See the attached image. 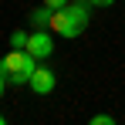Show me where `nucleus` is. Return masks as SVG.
<instances>
[{"mask_svg": "<svg viewBox=\"0 0 125 125\" xmlns=\"http://www.w3.org/2000/svg\"><path fill=\"white\" fill-rule=\"evenodd\" d=\"M88 24H91V3L88 0H68L61 10H54L51 31L64 41H71V37H81L88 31Z\"/></svg>", "mask_w": 125, "mask_h": 125, "instance_id": "1", "label": "nucleus"}, {"mask_svg": "<svg viewBox=\"0 0 125 125\" xmlns=\"http://www.w3.org/2000/svg\"><path fill=\"white\" fill-rule=\"evenodd\" d=\"M88 3H91V7H112L115 0H88Z\"/></svg>", "mask_w": 125, "mask_h": 125, "instance_id": "9", "label": "nucleus"}, {"mask_svg": "<svg viewBox=\"0 0 125 125\" xmlns=\"http://www.w3.org/2000/svg\"><path fill=\"white\" fill-rule=\"evenodd\" d=\"M27 51H31L37 61H47V58L54 54V34H51L47 27H37V31L27 37Z\"/></svg>", "mask_w": 125, "mask_h": 125, "instance_id": "3", "label": "nucleus"}, {"mask_svg": "<svg viewBox=\"0 0 125 125\" xmlns=\"http://www.w3.org/2000/svg\"><path fill=\"white\" fill-rule=\"evenodd\" d=\"M91 125H115V115H91Z\"/></svg>", "mask_w": 125, "mask_h": 125, "instance_id": "7", "label": "nucleus"}, {"mask_svg": "<svg viewBox=\"0 0 125 125\" xmlns=\"http://www.w3.org/2000/svg\"><path fill=\"white\" fill-rule=\"evenodd\" d=\"M27 37H31L27 31H14L10 34V47H27Z\"/></svg>", "mask_w": 125, "mask_h": 125, "instance_id": "6", "label": "nucleus"}, {"mask_svg": "<svg viewBox=\"0 0 125 125\" xmlns=\"http://www.w3.org/2000/svg\"><path fill=\"white\" fill-rule=\"evenodd\" d=\"M51 17H54V10H51L47 3H41L37 10H31V17H27V21H31L34 31H37V27H47V31H51Z\"/></svg>", "mask_w": 125, "mask_h": 125, "instance_id": "5", "label": "nucleus"}, {"mask_svg": "<svg viewBox=\"0 0 125 125\" xmlns=\"http://www.w3.org/2000/svg\"><path fill=\"white\" fill-rule=\"evenodd\" d=\"M3 122H7V118H3V115H0V125H3Z\"/></svg>", "mask_w": 125, "mask_h": 125, "instance_id": "11", "label": "nucleus"}, {"mask_svg": "<svg viewBox=\"0 0 125 125\" xmlns=\"http://www.w3.org/2000/svg\"><path fill=\"white\" fill-rule=\"evenodd\" d=\"M44 3H47L51 10H61V7H64V3H68V0H44Z\"/></svg>", "mask_w": 125, "mask_h": 125, "instance_id": "8", "label": "nucleus"}, {"mask_svg": "<svg viewBox=\"0 0 125 125\" xmlns=\"http://www.w3.org/2000/svg\"><path fill=\"white\" fill-rule=\"evenodd\" d=\"M0 71H3L7 84L21 88V84H27V81H31V74L37 71V58H34L27 47H10V54L0 58Z\"/></svg>", "mask_w": 125, "mask_h": 125, "instance_id": "2", "label": "nucleus"}, {"mask_svg": "<svg viewBox=\"0 0 125 125\" xmlns=\"http://www.w3.org/2000/svg\"><path fill=\"white\" fill-rule=\"evenodd\" d=\"M3 91H7V78H3V71H0V98H3Z\"/></svg>", "mask_w": 125, "mask_h": 125, "instance_id": "10", "label": "nucleus"}, {"mask_svg": "<svg viewBox=\"0 0 125 125\" xmlns=\"http://www.w3.org/2000/svg\"><path fill=\"white\" fill-rule=\"evenodd\" d=\"M27 88H31L34 95H51V91L58 88V74H54L51 68H44V64H37V71L31 74V81H27Z\"/></svg>", "mask_w": 125, "mask_h": 125, "instance_id": "4", "label": "nucleus"}]
</instances>
